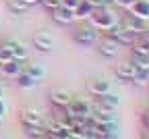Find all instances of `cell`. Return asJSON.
Here are the masks:
<instances>
[{
	"mask_svg": "<svg viewBox=\"0 0 149 139\" xmlns=\"http://www.w3.org/2000/svg\"><path fill=\"white\" fill-rule=\"evenodd\" d=\"M4 116H6V104L4 100H0V121H4Z\"/></svg>",
	"mask_w": 149,
	"mask_h": 139,
	"instance_id": "28",
	"label": "cell"
},
{
	"mask_svg": "<svg viewBox=\"0 0 149 139\" xmlns=\"http://www.w3.org/2000/svg\"><path fill=\"white\" fill-rule=\"evenodd\" d=\"M93 11H95V6H93L89 0H81L79 6L74 8V17H77V21H87V19L93 15Z\"/></svg>",
	"mask_w": 149,
	"mask_h": 139,
	"instance_id": "19",
	"label": "cell"
},
{
	"mask_svg": "<svg viewBox=\"0 0 149 139\" xmlns=\"http://www.w3.org/2000/svg\"><path fill=\"white\" fill-rule=\"evenodd\" d=\"M0 123H2V121H0Z\"/></svg>",
	"mask_w": 149,
	"mask_h": 139,
	"instance_id": "31",
	"label": "cell"
},
{
	"mask_svg": "<svg viewBox=\"0 0 149 139\" xmlns=\"http://www.w3.org/2000/svg\"><path fill=\"white\" fill-rule=\"evenodd\" d=\"M8 60H13V56H10V54H8V52H6L2 46H0V67H2V65H6Z\"/></svg>",
	"mask_w": 149,
	"mask_h": 139,
	"instance_id": "26",
	"label": "cell"
},
{
	"mask_svg": "<svg viewBox=\"0 0 149 139\" xmlns=\"http://www.w3.org/2000/svg\"><path fill=\"white\" fill-rule=\"evenodd\" d=\"M130 85L135 87H149V69H135V77L133 81H130Z\"/></svg>",
	"mask_w": 149,
	"mask_h": 139,
	"instance_id": "21",
	"label": "cell"
},
{
	"mask_svg": "<svg viewBox=\"0 0 149 139\" xmlns=\"http://www.w3.org/2000/svg\"><path fill=\"white\" fill-rule=\"evenodd\" d=\"M85 91H87L89 98H100L104 93L114 91V83H112L110 79H106V77H95V79H91V81L87 83Z\"/></svg>",
	"mask_w": 149,
	"mask_h": 139,
	"instance_id": "8",
	"label": "cell"
},
{
	"mask_svg": "<svg viewBox=\"0 0 149 139\" xmlns=\"http://www.w3.org/2000/svg\"><path fill=\"white\" fill-rule=\"evenodd\" d=\"M40 6L50 15V13H54L56 8H58V6H62L60 4V0H42V2H40Z\"/></svg>",
	"mask_w": 149,
	"mask_h": 139,
	"instance_id": "24",
	"label": "cell"
},
{
	"mask_svg": "<svg viewBox=\"0 0 149 139\" xmlns=\"http://www.w3.org/2000/svg\"><path fill=\"white\" fill-rule=\"evenodd\" d=\"M79 2H81V0H60V4H62V6H66V8H72V11L79 6Z\"/></svg>",
	"mask_w": 149,
	"mask_h": 139,
	"instance_id": "27",
	"label": "cell"
},
{
	"mask_svg": "<svg viewBox=\"0 0 149 139\" xmlns=\"http://www.w3.org/2000/svg\"><path fill=\"white\" fill-rule=\"evenodd\" d=\"M100 37H102V33L93 27V25H89L87 21L81 23V25H77V27H74V31H72V42L77 44V46H81V48L95 46V44L100 42Z\"/></svg>",
	"mask_w": 149,
	"mask_h": 139,
	"instance_id": "2",
	"label": "cell"
},
{
	"mask_svg": "<svg viewBox=\"0 0 149 139\" xmlns=\"http://www.w3.org/2000/svg\"><path fill=\"white\" fill-rule=\"evenodd\" d=\"M122 17L118 19V21L124 25V29H128V31H133L135 35H139L145 27H147V21H143V19H139V17H135V15H130V13H120Z\"/></svg>",
	"mask_w": 149,
	"mask_h": 139,
	"instance_id": "10",
	"label": "cell"
},
{
	"mask_svg": "<svg viewBox=\"0 0 149 139\" xmlns=\"http://www.w3.org/2000/svg\"><path fill=\"white\" fill-rule=\"evenodd\" d=\"M114 75H116L118 81H122V83H130V81H133V77H135V67L126 60V62H122V65L116 67Z\"/></svg>",
	"mask_w": 149,
	"mask_h": 139,
	"instance_id": "17",
	"label": "cell"
},
{
	"mask_svg": "<svg viewBox=\"0 0 149 139\" xmlns=\"http://www.w3.org/2000/svg\"><path fill=\"white\" fill-rule=\"evenodd\" d=\"M23 71H25L27 75H31V77L35 79L37 83H42L44 79L48 77V71H46V67H44L42 62H29V60H27V62H25V69H23Z\"/></svg>",
	"mask_w": 149,
	"mask_h": 139,
	"instance_id": "15",
	"label": "cell"
},
{
	"mask_svg": "<svg viewBox=\"0 0 149 139\" xmlns=\"http://www.w3.org/2000/svg\"><path fill=\"white\" fill-rule=\"evenodd\" d=\"M33 46H35V50L40 54H50L52 48H54V37L50 33H46V31L44 33H37L33 37Z\"/></svg>",
	"mask_w": 149,
	"mask_h": 139,
	"instance_id": "13",
	"label": "cell"
},
{
	"mask_svg": "<svg viewBox=\"0 0 149 139\" xmlns=\"http://www.w3.org/2000/svg\"><path fill=\"white\" fill-rule=\"evenodd\" d=\"M0 46L13 56V60H27L29 58V50H27L25 42H21V39H17V37H4L2 42H0Z\"/></svg>",
	"mask_w": 149,
	"mask_h": 139,
	"instance_id": "5",
	"label": "cell"
},
{
	"mask_svg": "<svg viewBox=\"0 0 149 139\" xmlns=\"http://www.w3.org/2000/svg\"><path fill=\"white\" fill-rule=\"evenodd\" d=\"M15 85L19 87V89H25V91H29V89H33L35 85H37V81L31 77V75H27L25 71L23 73H19L17 77H15Z\"/></svg>",
	"mask_w": 149,
	"mask_h": 139,
	"instance_id": "20",
	"label": "cell"
},
{
	"mask_svg": "<svg viewBox=\"0 0 149 139\" xmlns=\"http://www.w3.org/2000/svg\"><path fill=\"white\" fill-rule=\"evenodd\" d=\"M19 125H21L23 129L25 127H46L48 121H46V116L33 108V106H23L21 110H19Z\"/></svg>",
	"mask_w": 149,
	"mask_h": 139,
	"instance_id": "3",
	"label": "cell"
},
{
	"mask_svg": "<svg viewBox=\"0 0 149 139\" xmlns=\"http://www.w3.org/2000/svg\"><path fill=\"white\" fill-rule=\"evenodd\" d=\"M23 131L29 139H42L44 133H46V127H25Z\"/></svg>",
	"mask_w": 149,
	"mask_h": 139,
	"instance_id": "23",
	"label": "cell"
},
{
	"mask_svg": "<svg viewBox=\"0 0 149 139\" xmlns=\"http://www.w3.org/2000/svg\"><path fill=\"white\" fill-rule=\"evenodd\" d=\"M64 112H68V114H74V116H87V114H91V98L87 95H79V98H70V102H68V106H64L62 108Z\"/></svg>",
	"mask_w": 149,
	"mask_h": 139,
	"instance_id": "7",
	"label": "cell"
},
{
	"mask_svg": "<svg viewBox=\"0 0 149 139\" xmlns=\"http://www.w3.org/2000/svg\"><path fill=\"white\" fill-rule=\"evenodd\" d=\"M70 98H72V95H70L68 91H64V89H54V91H50L48 100H50V106H52L54 110H62L64 106H68Z\"/></svg>",
	"mask_w": 149,
	"mask_h": 139,
	"instance_id": "12",
	"label": "cell"
},
{
	"mask_svg": "<svg viewBox=\"0 0 149 139\" xmlns=\"http://www.w3.org/2000/svg\"><path fill=\"white\" fill-rule=\"evenodd\" d=\"M137 42H141V44H145V46L149 48V25H147V27L137 35Z\"/></svg>",
	"mask_w": 149,
	"mask_h": 139,
	"instance_id": "25",
	"label": "cell"
},
{
	"mask_svg": "<svg viewBox=\"0 0 149 139\" xmlns=\"http://www.w3.org/2000/svg\"><path fill=\"white\" fill-rule=\"evenodd\" d=\"M128 13L143 19V21H149V0H135Z\"/></svg>",
	"mask_w": 149,
	"mask_h": 139,
	"instance_id": "18",
	"label": "cell"
},
{
	"mask_svg": "<svg viewBox=\"0 0 149 139\" xmlns=\"http://www.w3.org/2000/svg\"><path fill=\"white\" fill-rule=\"evenodd\" d=\"M25 62H27V60H8L6 65L0 67V75L6 77V79H15L19 73H23Z\"/></svg>",
	"mask_w": 149,
	"mask_h": 139,
	"instance_id": "14",
	"label": "cell"
},
{
	"mask_svg": "<svg viewBox=\"0 0 149 139\" xmlns=\"http://www.w3.org/2000/svg\"><path fill=\"white\" fill-rule=\"evenodd\" d=\"M130 48V65L135 69H149V48L141 42H135Z\"/></svg>",
	"mask_w": 149,
	"mask_h": 139,
	"instance_id": "6",
	"label": "cell"
},
{
	"mask_svg": "<svg viewBox=\"0 0 149 139\" xmlns=\"http://www.w3.org/2000/svg\"><path fill=\"white\" fill-rule=\"evenodd\" d=\"M118 19H120V17H118L116 8H95V11H93V15L87 19V23L93 25L100 33H104V31H108L112 25H116Z\"/></svg>",
	"mask_w": 149,
	"mask_h": 139,
	"instance_id": "1",
	"label": "cell"
},
{
	"mask_svg": "<svg viewBox=\"0 0 149 139\" xmlns=\"http://www.w3.org/2000/svg\"><path fill=\"white\" fill-rule=\"evenodd\" d=\"M6 8H8L13 15H23V13H27L31 6L25 2V0H6Z\"/></svg>",
	"mask_w": 149,
	"mask_h": 139,
	"instance_id": "22",
	"label": "cell"
},
{
	"mask_svg": "<svg viewBox=\"0 0 149 139\" xmlns=\"http://www.w3.org/2000/svg\"><path fill=\"white\" fill-rule=\"evenodd\" d=\"M93 100H97V102H100L102 106H106L108 110H118V108H120V104H122L120 93H116V91L104 93V95H100V98H93Z\"/></svg>",
	"mask_w": 149,
	"mask_h": 139,
	"instance_id": "16",
	"label": "cell"
},
{
	"mask_svg": "<svg viewBox=\"0 0 149 139\" xmlns=\"http://www.w3.org/2000/svg\"><path fill=\"white\" fill-rule=\"evenodd\" d=\"M52 21L58 23V25H72L77 21V17H74V11L72 8H66V6H58L54 13H50Z\"/></svg>",
	"mask_w": 149,
	"mask_h": 139,
	"instance_id": "11",
	"label": "cell"
},
{
	"mask_svg": "<svg viewBox=\"0 0 149 139\" xmlns=\"http://www.w3.org/2000/svg\"><path fill=\"white\" fill-rule=\"evenodd\" d=\"M97 46V54L102 56V58H108V60H112V58H116L118 54H120V50H122V46L120 44H116L114 39H110V37H100V42L95 44Z\"/></svg>",
	"mask_w": 149,
	"mask_h": 139,
	"instance_id": "9",
	"label": "cell"
},
{
	"mask_svg": "<svg viewBox=\"0 0 149 139\" xmlns=\"http://www.w3.org/2000/svg\"><path fill=\"white\" fill-rule=\"evenodd\" d=\"M120 133H110V135H97L95 139H118Z\"/></svg>",
	"mask_w": 149,
	"mask_h": 139,
	"instance_id": "29",
	"label": "cell"
},
{
	"mask_svg": "<svg viewBox=\"0 0 149 139\" xmlns=\"http://www.w3.org/2000/svg\"><path fill=\"white\" fill-rule=\"evenodd\" d=\"M25 2H27V4L33 8V6H40V2H42V0H25Z\"/></svg>",
	"mask_w": 149,
	"mask_h": 139,
	"instance_id": "30",
	"label": "cell"
},
{
	"mask_svg": "<svg viewBox=\"0 0 149 139\" xmlns=\"http://www.w3.org/2000/svg\"><path fill=\"white\" fill-rule=\"evenodd\" d=\"M104 35L106 37H110V39H114L116 44H120L122 48L124 46H133L135 42H137V35L133 33V31H128V29H124V25L118 21L116 25H112L108 31H104Z\"/></svg>",
	"mask_w": 149,
	"mask_h": 139,
	"instance_id": "4",
	"label": "cell"
}]
</instances>
